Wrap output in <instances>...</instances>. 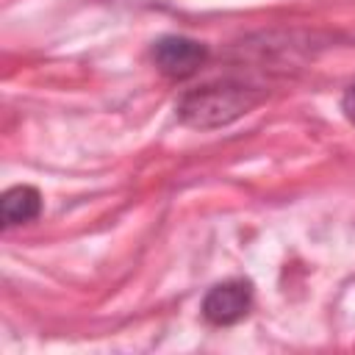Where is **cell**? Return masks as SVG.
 Wrapping results in <instances>:
<instances>
[{"mask_svg": "<svg viewBox=\"0 0 355 355\" xmlns=\"http://www.w3.org/2000/svg\"><path fill=\"white\" fill-rule=\"evenodd\" d=\"M261 100H263V92L255 86H247L239 80H216V83L189 89L178 100L175 111L186 128L214 130L250 114Z\"/></svg>", "mask_w": 355, "mask_h": 355, "instance_id": "1", "label": "cell"}, {"mask_svg": "<svg viewBox=\"0 0 355 355\" xmlns=\"http://www.w3.org/2000/svg\"><path fill=\"white\" fill-rule=\"evenodd\" d=\"M252 308V283L244 277H230L208 288L202 297V316L216 327L241 322Z\"/></svg>", "mask_w": 355, "mask_h": 355, "instance_id": "2", "label": "cell"}, {"mask_svg": "<svg viewBox=\"0 0 355 355\" xmlns=\"http://www.w3.org/2000/svg\"><path fill=\"white\" fill-rule=\"evenodd\" d=\"M205 58H208V47L202 42H197V39H189V36L169 33V36H161L153 44L155 67L166 78H175V80L191 78L205 64Z\"/></svg>", "mask_w": 355, "mask_h": 355, "instance_id": "3", "label": "cell"}, {"mask_svg": "<svg viewBox=\"0 0 355 355\" xmlns=\"http://www.w3.org/2000/svg\"><path fill=\"white\" fill-rule=\"evenodd\" d=\"M42 214V194L36 186L19 183L11 186L8 191H3L0 197V219L3 227H17V225H28Z\"/></svg>", "mask_w": 355, "mask_h": 355, "instance_id": "4", "label": "cell"}, {"mask_svg": "<svg viewBox=\"0 0 355 355\" xmlns=\"http://www.w3.org/2000/svg\"><path fill=\"white\" fill-rule=\"evenodd\" d=\"M341 111H344V116L355 125V83L344 92V97H341Z\"/></svg>", "mask_w": 355, "mask_h": 355, "instance_id": "5", "label": "cell"}]
</instances>
